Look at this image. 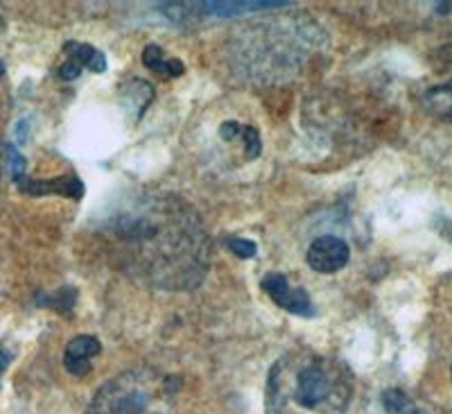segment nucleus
<instances>
[{
    "label": "nucleus",
    "mask_w": 452,
    "mask_h": 414,
    "mask_svg": "<svg viewBox=\"0 0 452 414\" xmlns=\"http://www.w3.org/2000/svg\"><path fill=\"white\" fill-rule=\"evenodd\" d=\"M118 261L136 279L163 290H188L208 267V238L190 206L172 195L145 193L107 222Z\"/></svg>",
    "instance_id": "nucleus-1"
},
{
    "label": "nucleus",
    "mask_w": 452,
    "mask_h": 414,
    "mask_svg": "<svg viewBox=\"0 0 452 414\" xmlns=\"http://www.w3.org/2000/svg\"><path fill=\"white\" fill-rule=\"evenodd\" d=\"M353 374L337 358L312 349H292L269 369L267 414H346Z\"/></svg>",
    "instance_id": "nucleus-2"
},
{
    "label": "nucleus",
    "mask_w": 452,
    "mask_h": 414,
    "mask_svg": "<svg viewBox=\"0 0 452 414\" xmlns=\"http://www.w3.org/2000/svg\"><path fill=\"white\" fill-rule=\"evenodd\" d=\"M154 385L150 369H129L102 385L87 414H145L154 396Z\"/></svg>",
    "instance_id": "nucleus-3"
},
{
    "label": "nucleus",
    "mask_w": 452,
    "mask_h": 414,
    "mask_svg": "<svg viewBox=\"0 0 452 414\" xmlns=\"http://www.w3.org/2000/svg\"><path fill=\"white\" fill-rule=\"evenodd\" d=\"M262 290L267 292L276 306L285 308L287 313L292 315H301V317H312L314 315V306L310 301V295L301 288H292L287 281L285 274L278 272H269L265 279H262Z\"/></svg>",
    "instance_id": "nucleus-4"
},
{
    "label": "nucleus",
    "mask_w": 452,
    "mask_h": 414,
    "mask_svg": "<svg viewBox=\"0 0 452 414\" xmlns=\"http://www.w3.org/2000/svg\"><path fill=\"white\" fill-rule=\"evenodd\" d=\"M351 258V249L337 236H321L310 245L305 261L319 274H332L339 272Z\"/></svg>",
    "instance_id": "nucleus-5"
},
{
    "label": "nucleus",
    "mask_w": 452,
    "mask_h": 414,
    "mask_svg": "<svg viewBox=\"0 0 452 414\" xmlns=\"http://www.w3.org/2000/svg\"><path fill=\"white\" fill-rule=\"evenodd\" d=\"M280 0H240V3H186L188 14H206V16H219V19H228V16H240L249 12H265V10H276Z\"/></svg>",
    "instance_id": "nucleus-6"
},
{
    "label": "nucleus",
    "mask_w": 452,
    "mask_h": 414,
    "mask_svg": "<svg viewBox=\"0 0 452 414\" xmlns=\"http://www.w3.org/2000/svg\"><path fill=\"white\" fill-rule=\"evenodd\" d=\"M102 349V344L91 338V335H80L68 342L66 353H64V367L66 372H71L73 376H84L91 372V358L98 356Z\"/></svg>",
    "instance_id": "nucleus-7"
},
{
    "label": "nucleus",
    "mask_w": 452,
    "mask_h": 414,
    "mask_svg": "<svg viewBox=\"0 0 452 414\" xmlns=\"http://www.w3.org/2000/svg\"><path fill=\"white\" fill-rule=\"evenodd\" d=\"M21 188H25L28 193H34V195H39V193H59V195H71L75 197V200H80V197L84 195V186H82V181L80 179H53V181H28V179H21L19 181Z\"/></svg>",
    "instance_id": "nucleus-8"
},
{
    "label": "nucleus",
    "mask_w": 452,
    "mask_h": 414,
    "mask_svg": "<svg viewBox=\"0 0 452 414\" xmlns=\"http://www.w3.org/2000/svg\"><path fill=\"white\" fill-rule=\"evenodd\" d=\"M66 55L68 59H73L75 64H80L82 68H89L93 73H105L107 71V57L100 53L98 48L89 46V43H80V41H68L66 46Z\"/></svg>",
    "instance_id": "nucleus-9"
},
{
    "label": "nucleus",
    "mask_w": 452,
    "mask_h": 414,
    "mask_svg": "<svg viewBox=\"0 0 452 414\" xmlns=\"http://www.w3.org/2000/svg\"><path fill=\"white\" fill-rule=\"evenodd\" d=\"M423 105L432 116L452 123V80L446 84L432 86L423 93Z\"/></svg>",
    "instance_id": "nucleus-10"
},
{
    "label": "nucleus",
    "mask_w": 452,
    "mask_h": 414,
    "mask_svg": "<svg viewBox=\"0 0 452 414\" xmlns=\"http://www.w3.org/2000/svg\"><path fill=\"white\" fill-rule=\"evenodd\" d=\"M143 64L150 68L152 73H156L161 77H165V80H170V77H179V75H183V64H181V59H174V57H165L163 55V50H161L159 46H147L145 48V53H143Z\"/></svg>",
    "instance_id": "nucleus-11"
},
{
    "label": "nucleus",
    "mask_w": 452,
    "mask_h": 414,
    "mask_svg": "<svg viewBox=\"0 0 452 414\" xmlns=\"http://www.w3.org/2000/svg\"><path fill=\"white\" fill-rule=\"evenodd\" d=\"M25 157L23 154L16 150V148H12V145H7V168H10V175L16 179V184H19L21 179H25Z\"/></svg>",
    "instance_id": "nucleus-12"
},
{
    "label": "nucleus",
    "mask_w": 452,
    "mask_h": 414,
    "mask_svg": "<svg viewBox=\"0 0 452 414\" xmlns=\"http://www.w3.org/2000/svg\"><path fill=\"white\" fill-rule=\"evenodd\" d=\"M242 138H244V157L246 159H258L262 143H260V134L255 132L253 127H242Z\"/></svg>",
    "instance_id": "nucleus-13"
},
{
    "label": "nucleus",
    "mask_w": 452,
    "mask_h": 414,
    "mask_svg": "<svg viewBox=\"0 0 452 414\" xmlns=\"http://www.w3.org/2000/svg\"><path fill=\"white\" fill-rule=\"evenodd\" d=\"M226 247L240 258H253L255 254H258V247H255L253 240H244V238H228Z\"/></svg>",
    "instance_id": "nucleus-14"
},
{
    "label": "nucleus",
    "mask_w": 452,
    "mask_h": 414,
    "mask_svg": "<svg viewBox=\"0 0 452 414\" xmlns=\"http://www.w3.org/2000/svg\"><path fill=\"white\" fill-rule=\"evenodd\" d=\"M82 75V66L80 64H75L73 59H66V64L59 68V77H62L64 82H73V80H78V77Z\"/></svg>",
    "instance_id": "nucleus-15"
},
{
    "label": "nucleus",
    "mask_w": 452,
    "mask_h": 414,
    "mask_svg": "<svg viewBox=\"0 0 452 414\" xmlns=\"http://www.w3.org/2000/svg\"><path fill=\"white\" fill-rule=\"evenodd\" d=\"M242 134V127L235 123V120H231V123H224L219 127V136L224 138V141H228V143H233L237 136Z\"/></svg>",
    "instance_id": "nucleus-16"
},
{
    "label": "nucleus",
    "mask_w": 452,
    "mask_h": 414,
    "mask_svg": "<svg viewBox=\"0 0 452 414\" xmlns=\"http://www.w3.org/2000/svg\"><path fill=\"white\" fill-rule=\"evenodd\" d=\"M7 365H10V353H7L3 347H0V374L5 372L7 369Z\"/></svg>",
    "instance_id": "nucleus-17"
},
{
    "label": "nucleus",
    "mask_w": 452,
    "mask_h": 414,
    "mask_svg": "<svg viewBox=\"0 0 452 414\" xmlns=\"http://www.w3.org/2000/svg\"><path fill=\"white\" fill-rule=\"evenodd\" d=\"M3 73H5V64H3V62H0V75H3Z\"/></svg>",
    "instance_id": "nucleus-18"
}]
</instances>
